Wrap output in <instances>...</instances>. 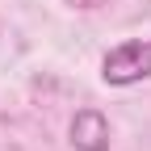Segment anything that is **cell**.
Returning a JSON list of instances; mask_svg holds the SVG:
<instances>
[{
	"instance_id": "obj_1",
	"label": "cell",
	"mask_w": 151,
	"mask_h": 151,
	"mask_svg": "<svg viewBox=\"0 0 151 151\" xmlns=\"http://www.w3.org/2000/svg\"><path fill=\"white\" fill-rule=\"evenodd\" d=\"M101 76H105V84H139L151 76V42H143V38H130V42L122 46H113L105 55V63H101Z\"/></svg>"
},
{
	"instance_id": "obj_2",
	"label": "cell",
	"mask_w": 151,
	"mask_h": 151,
	"mask_svg": "<svg viewBox=\"0 0 151 151\" xmlns=\"http://www.w3.org/2000/svg\"><path fill=\"white\" fill-rule=\"evenodd\" d=\"M71 143L76 151H109V122L97 109H80L71 122Z\"/></svg>"
}]
</instances>
